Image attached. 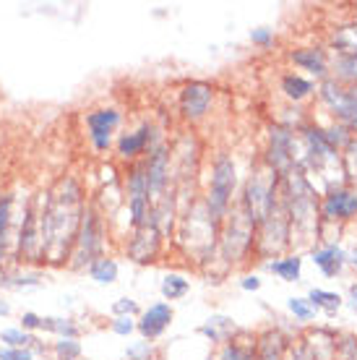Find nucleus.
Instances as JSON below:
<instances>
[{
	"label": "nucleus",
	"mask_w": 357,
	"mask_h": 360,
	"mask_svg": "<svg viewBox=\"0 0 357 360\" xmlns=\"http://www.w3.org/2000/svg\"><path fill=\"white\" fill-rule=\"evenodd\" d=\"M8 311H11V308H8V306H6V303H0V314L6 316V314H8Z\"/></svg>",
	"instance_id": "nucleus-38"
},
{
	"label": "nucleus",
	"mask_w": 357,
	"mask_h": 360,
	"mask_svg": "<svg viewBox=\"0 0 357 360\" xmlns=\"http://www.w3.org/2000/svg\"><path fill=\"white\" fill-rule=\"evenodd\" d=\"M3 285H13V288H21V285H39V274H27V277H16V279H0Z\"/></svg>",
	"instance_id": "nucleus-31"
},
{
	"label": "nucleus",
	"mask_w": 357,
	"mask_h": 360,
	"mask_svg": "<svg viewBox=\"0 0 357 360\" xmlns=\"http://www.w3.org/2000/svg\"><path fill=\"white\" fill-rule=\"evenodd\" d=\"M112 329H115L117 334H131L134 324H131V319H117L115 324H112Z\"/></svg>",
	"instance_id": "nucleus-35"
},
{
	"label": "nucleus",
	"mask_w": 357,
	"mask_h": 360,
	"mask_svg": "<svg viewBox=\"0 0 357 360\" xmlns=\"http://www.w3.org/2000/svg\"><path fill=\"white\" fill-rule=\"evenodd\" d=\"M344 172L352 183H357V139L347 141V154H344Z\"/></svg>",
	"instance_id": "nucleus-23"
},
{
	"label": "nucleus",
	"mask_w": 357,
	"mask_h": 360,
	"mask_svg": "<svg viewBox=\"0 0 357 360\" xmlns=\"http://www.w3.org/2000/svg\"><path fill=\"white\" fill-rule=\"evenodd\" d=\"M0 340L11 347H27L29 342H34L24 329H6V332H0Z\"/></svg>",
	"instance_id": "nucleus-24"
},
{
	"label": "nucleus",
	"mask_w": 357,
	"mask_h": 360,
	"mask_svg": "<svg viewBox=\"0 0 357 360\" xmlns=\"http://www.w3.org/2000/svg\"><path fill=\"white\" fill-rule=\"evenodd\" d=\"M337 71H339L342 79L357 82V55H344L339 63H337Z\"/></svg>",
	"instance_id": "nucleus-25"
},
{
	"label": "nucleus",
	"mask_w": 357,
	"mask_h": 360,
	"mask_svg": "<svg viewBox=\"0 0 357 360\" xmlns=\"http://www.w3.org/2000/svg\"><path fill=\"white\" fill-rule=\"evenodd\" d=\"M8 212H11V196L0 198V262L6 251V233H8Z\"/></svg>",
	"instance_id": "nucleus-22"
},
{
	"label": "nucleus",
	"mask_w": 357,
	"mask_h": 360,
	"mask_svg": "<svg viewBox=\"0 0 357 360\" xmlns=\"http://www.w3.org/2000/svg\"><path fill=\"white\" fill-rule=\"evenodd\" d=\"M172 321V308L167 303H157L152 306L146 314H143V321H141V332L146 337H157V334L164 332V326Z\"/></svg>",
	"instance_id": "nucleus-9"
},
{
	"label": "nucleus",
	"mask_w": 357,
	"mask_h": 360,
	"mask_svg": "<svg viewBox=\"0 0 357 360\" xmlns=\"http://www.w3.org/2000/svg\"><path fill=\"white\" fill-rule=\"evenodd\" d=\"M316 266H321V271L323 274H337V271L342 269V264H344V253L337 248V245H329L326 251H318L316 253Z\"/></svg>",
	"instance_id": "nucleus-11"
},
{
	"label": "nucleus",
	"mask_w": 357,
	"mask_h": 360,
	"mask_svg": "<svg viewBox=\"0 0 357 360\" xmlns=\"http://www.w3.org/2000/svg\"><path fill=\"white\" fill-rule=\"evenodd\" d=\"M282 352H285V340H282V334L268 332L266 337L261 340L259 360H282Z\"/></svg>",
	"instance_id": "nucleus-14"
},
{
	"label": "nucleus",
	"mask_w": 357,
	"mask_h": 360,
	"mask_svg": "<svg viewBox=\"0 0 357 360\" xmlns=\"http://www.w3.org/2000/svg\"><path fill=\"white\" fill-rule=\"evenodd\" d=\"M81 214V193L76 180L63 178L55 191L45 198V212H42V227H39V240L42 253L50 256V262H63L68 245L76 240Z\"/></svg>",
	"instance_id": "nucleus-1"
},
{
	"label": "nucleus",
	"mask_w": 357,
	"mask_h": 360,
	"mask_svg": "<svg viewBox=\"0 0 357 360\" xmlns=\"http://www.w3.org/2000/svg\"><path fill=\"white\" fill-rule=\"evenodd\" d=\"M117 115L115 110H97V112H91L86 117V123H89V134H91V141L97 146L99 152H105L110 146V134H112V128L117 126Z\"/></svg>",
	"instance_id": "nucleus-6"
},
{
	"label": "nucleus",
	"mask_w": 357,
	"mask_h": 360,
	"mask_svg": "<svg viewBox=\"0 0 357 360\" xmlns=\"http://www.w3.org/2000/svg\"><path fill=\"white\" fill-rule=\"evenodd\" d=\"M308 303H313L316 308H326V311H337L342 306V297L334 292H323V290H311Z\"/></svg>",
	"instance_id": "nucleus-20"
},
{
	"label": "nucleus",
	"mask_w": 357,
	"mask_h": 360,
	"mask_svg": "<svg viewBox=\"0 0 357 360\" xmlns=\"http://www.w3.org/2000/svg\"><path fill=\"white\" fill-rule=\"evenodd\" d=\"M112 311H115V314H136L138 308H136L134 300H117L115 308H112Z\"/></svg>",
	"instance_id": "nucleus-33"
},
{
	"label": "nucleus",
	"mask_w": 357,
	"mask_h": 360,
	"mask_svg": "<svg viewBox=\"0 0 357 360\" xmlns=\"http://www.w3.org/2000/svg\"><path fill=\"white\" fill-rule=\"evenodd\" d=\"M42 329L58 332V334H63V337H68V340L76 337V326H73L71 321H65V319H42Z\"/></svg>",
	"instance_id": "nucleus-21"
},
{
	"label": "nucleus",
	"mask_w": 357,
	"mask_h": 360,
	"mask_svg": "<svg viewBox=\"0 0 357 360\" xmlns=\"http://www.w3.org/2000/svg\"><path fill=\"white\" fill-rule=\"evenodd\" d=\"M162 292L164 297H170V300H178L188 292V279L178 277V274H170V277H164L162 282Z\"/></svg>",
	"instance_id": "nucleus-19"
},
{
	"label": "nucleus",
	"mask_w": 357,
	"mask_h": 360,
	"mask_svg": "<svg viewBox=\"0 0 357 360\" xmlns=\"http://www.w3.org/2000/svg\"><path fill=\"white\" fill-rule=\"evenodd\" d=\"M146 180H149V193H157L164 186V180H167V152L164 149H157L152 154L149 167H146Z\"/></svg>",
	"instance_id": "nucleus-10"
},
{
	"label": "nucleus",
	"mask_w": 357,
	"mask_h": 360,
	"mask_svg": "<svg viewBox=\"0 0 357 360\" xmlns=\"http://www.w3.org/2000/svg\"><path fill=\"white\" fill-rule=\"evenodd\" d=\"M349 295H352V308L357 311V285H352V290H349Z\"/></svg>",
	"instance_id": "nucleus-37"
},
{
	"label": "nucleus",
	"mask_w": 357,
	"mask_h": 360,
	"mask_svg": "<svg viewBox=\"0 0 357 360\" xmlns=\"http://www.w3.org/2000/svg\"><path fill=\"white\" fill-rule=\"evenodd\" d=\"M323 214L329 219H349L357 214V196L352 191H331L323 201Z\"/></svg>",
	"instance_id": "nucleus-7"
},
{
	"label": "nucleus",
	"mask_w": 357,
	"mask_h": 360,
	"mask_svg": "<svg viewBox=\"0 0 357 360\" xmlns=\"http://www.w3.org/2000/svg\"><path fill=\"white\" fill-rule=\"evenodd\" d=\"M352 94H355V97H357V86H355V89H352Z\"/></svg>",
	"instance_id": "nucleus-39"
},
{
	"label": "nucleus",
	"mask_w": 357,
	"mask_h": 360,
	"mask_svg": "<svg viewBox=\"0 0 357 360\" xmlns=\"http://www.w3.org/2000/svg\"><path fill=\"white\" fill-rule=\"evenodd\" d=\"M212 105V86L204 82L188 84L183 94H180V108L186 117H201Z\"/></svg>",
	"instance_id": "nucleus-4"
},
{
	"label": "nucleus",
	"mask_w": 357,
	"mask_h": 360,
	"mask_svg": "<svg viewBox=\"0 0 357 360\" xmlns=\"http://www.w3.org/2000/svg\"><path fill=\"white\" fill-rule=\"evenodd\" d=\"M235 188V165L227 157H219L214 165V175H212V191H209V217L219 219L224 209L230 204Z\"/></svg>",
	"instance_id": "nucleus-3"
},
{
	"label": "nucleus",
	"mask_w": 357,
	"mask_h": 360,
	"mask_svg": "<svg viewBox=\"0 0 357 360\" xmlns=\"http://www.w3.org/2000/svg\"><path fill=\"white\" fill-rule=\"evenodd\" d=\"M146 141H149V126H143L141 131H136V134L123 136L120 144H117V149H120L123 157H134V154H138L143 146H146Z\"/></svg>",
	"instance_id": "nucleus-13"
},
{
	"label": "nucleus",
	"mask_w": 357,
	"mask_h": 360,
	"mask_svg": "<svg viewBox=\"0 0 357 360\" xmlns=\"http://www.w3.org/2000/svg\"><path fill=\"white\" fill-rule=\"evenodd\" d=\"M277 204V172H256L245 191V212L253 225H264Z\"/></svg>",
	"instance_id": "nucleus-2"
},
{
	"label": "nucleus",
	"mask_w": 357,
	"mask_h": 360,
	"mask_svg": "<svg viewBox=\"0 0 357 360\" xmlns=\"http://www.w3.org/2000/svg\"><path fill=\"white\" fill-rule=\"evenodd\" d=\"M55 350H58L60 360H76L81 355L79 342H73V340H60V342L55 345Z\"/></svg>",
	"instance_id": "nucleus-26"
},
{
	"label": "nucleus",
	"mask_w": 357,
	"mask_h": 360,
	"mask_svg": "<svg viewBox=\"0 0 357 360\" xmlns=\"http://www.w3.org/2000/svg\"><path fill=\"white\" fill-rule=\"evenodd\" d=\"M292 60L297 65L308 68V71H313L316 76L326 73V58H323L321 50H297V53H292Z\"/></svg>",
	"instance_id": "nucleus-12"
},
{
	"label": "nucleus",
	"mask_w": 357,
	"mask_h": 360,
	"mask_svg": "<svg viewBox=\"0 0 357 360\" xmlns=\"http://www.w3.org/2000/svg\"><path fill=\"white\" fill-rule=\"evenodd\" d=\"M300 264H303L300 256H290V259H285V262H271L268 264V269L277 271L279 277L287 279V282H295V279L300 277Z\"/></svg>",
	"instance_id": "nucleus-15"
},
{
	"label": "nucleus",
	"mask_w": 357,
	"mask_h": 360,
	"mask_svg": "<svg viewBox=\"0 0 357 360\" xmlns=\"http://www.w3.org/2000/svg\"><path fill=\"white\" fill-rule=\"evenodd\" d=\"M282 89H285V94L290 99H303L313 86H311V82H305V79H300V76H285Z\"/></svg>",
	"instance_id": "nucleus-17"
},
{
	"label": "nucleus",
	"mask_w": 357,
	"mask_h": 360,
	"mask_svg": "<svg viewBox=\"0 0 357 360\" xmlns=\"http://www.w3.org/2000/svg\"><path fill=\"white\" fill-rule=\"evenodd\" d=\"M21 321H24V329H39V326H42V319L37 314H24Z\"/></svg>",
	"instance_id": "nucleus-34"
},
{
	"label": "nucleus",
	"mask_w": 357,
	"mask_h": 360,
	"mask_svg": "<svg viewBox=\"0 0 357 360\" xmlns=\"http://www.w3.org/2000/svg\"><path fill=\"white\" fill-rule=\"evenodd\" d=\"M0 360H32V352L27 347H0Z\"/></svg>",
	"instance_id": "nucleus-29"
},
{
	"label": "nucleus",
	"mask_w": 357,
	"mask_h": 360,
	"mask_svg": "<svg viewBox=\"0 0 357 360\" xmlns=\"http://www.w3.org/2000/svg\"><path fill=\"white\" fill-rule=\"evenodd\" d=\"M242 288H245V290H259L261 282L256 277H245V279H242Z\"/></svg>",
	"instance_id": "nucleus-36"
},
{
	"label": "nucleus",
	"mask_w": 357,
	"mask_h": 360,
	"mask_svg": "<svg viewBox=\"0 0 357 360\" xmlns=\"http://www.w3.org/2000/svg\"><path fill=\"white\" fill-rule=\"evenodd\" d=\"M250 39L259 42V45H268V42H271V32H268V29H253Z\"/></svg>",
	"instance_id": "nucleus-32"
},
{
	"label": "nucleus",
	"mask_w": 357,
	"mask_h": 360,
	"mask_svg": "<svg viewBox=\"0 0 357 360\" xmlns=\"http://www.w3.org/2000/svg\"><path fill=\"white\" fill-rule=\"evenodd\" d=\"M290 311H292L297 319H303V321H308L313 316V308L308 306V300H303V297H292V300H290Z\"/></svg>",
	"instance_id": "nucleus-27"
},
{
	"label": "nucleus",
	"mask_w": 357,
	"mask_h": 360,
	"mask_svg": "<svg viewBox=\"0 0 357 360\" xmlns=\"http://www.w3.org/2000/svg\"><path fill=\"white\" fill-rule=\"evenodd\" d=\"M334 45L342 47L344 55H357V24L355 27H344L339 34L334 37Z\"/></svg>",
	"instance_id": "nucleus-18"
},
{
	"label": "nucleus",
	"mask_w": 357,
	"mask_h": 360,
	"mask_svg": "<svg viewBox=\"0 0 357 360\" xmlns=\"http://www.w3.org/2000/svg\"><path fill=\"white\" fill-rule=\"evenodd\" d=\"M128 358H131V360H146V358H152V345H149V342H141V345H136V347H128Z\"/></svg>",
	"instance_id": "nucleus-30"
},
{
	"label": "nucleus",
	"mask_w": 357,
	"mask_h": 360,
	"mask_svg": "<svg viewBox=\"0 0 357 360\" xmlns=\"http://www.w3.org/2000/svg\"><path fill=\"white\" fill-rule=\"evenodd\" d=\"M222 360H253V355H250V350L240 347V345H227Z\"/></svg>",
	"instance_id": "nucleus-28"
},
{
	"label": "nucleus",
	"mask_w": 357,
	"mask_h": 360,
	"mask_svg": "<svg viewBox=\"0 0 357 360\" xmlns=\"http://www.w3.org/2000/svg\"><path fill=\"white\" fill-rule=\"evenodd\" d=\"M292 136L285 128H271V146H268V162L274 172H287L292 165Z\"/></svg>",
	"instance_id": "nucleus-5"
},
{
	"label": "nucleus",
	"mask_w": 357,
	"mask_h": 360,
	"mask_svg": "<svg viewBox=\"0 0 357 360\" xmlns=\"http://www.w3.org/2000/svg\"><path fill=\"white\" fill-rule=\"evenodd\" d=\"M94 251H97V219H94V212H84V222H81V233H79V253H76V264H86L94 259Z\"/></svg>",
	"instance_id": "nucleus-8"
},
{
	"label": "nucleus",
	"mask_w": 357,
	"mask_h": 360,
	"mask_svg": "<svg viewBox=\"0 0 357 360\" xmlns=\"http://www.w3.org/2000/svg\"><path fill=\"white\" fill-rule=\"evenodd\" d=\"M91 279H97L102 285H110L117 279V264L112 259H99V262L91 264Z\"/></svg>",
	"instance_id": "nucleus-16"
}]
</instances>
